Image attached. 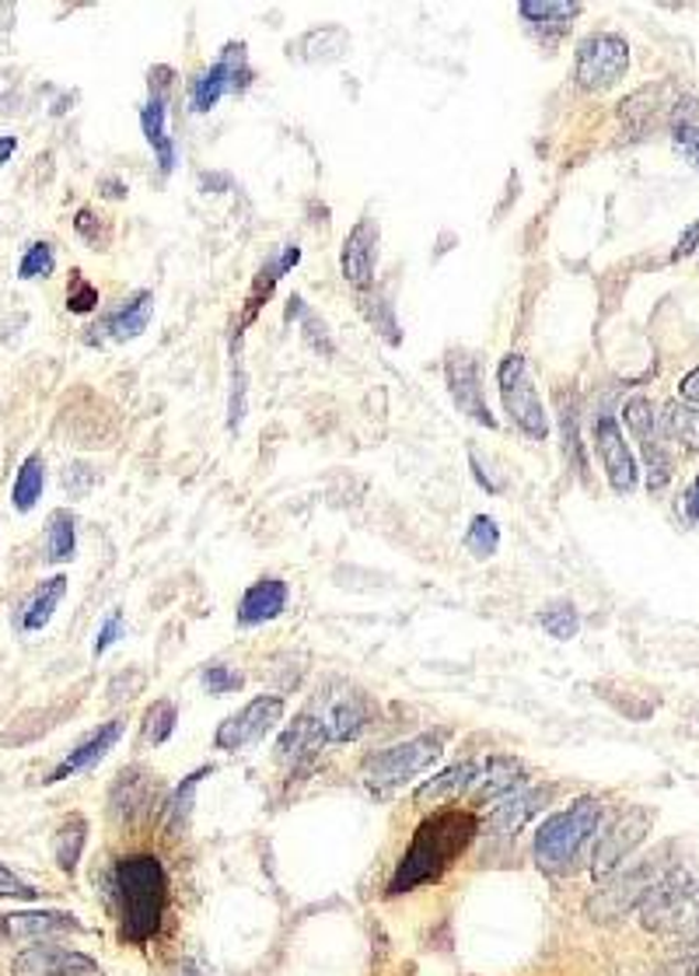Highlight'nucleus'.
<instances>
[{"label": "nucleus", "mask_w": 699, "mask_h": 976, "mask_svg": "<svg viewBox=\"0 0 699 976\" xmlns=\"http://www.w3.org/2000/svg\"><path fill=\"white\" fill-rule=\"evenodd\" d=\"M123 722H109V725H98L85 742H77L64 760H59V767L50 773V781L46 784H56V781H64V777H70V773H81V770H91L95 763H102L106 756L112 752V746L123 739Z\"/></svg>", "instance_id": "nucleus-19"}, {"label": "nucleus", "mask_w": 699, "mask_h": 976, "mask_svg": "<svg viewBox=\"0 0 699 976\" xmlns=\"http://www.w3.org/2000/svg\"><path fill=\"white\" fill-rule=\"evenodd\" d=\"M644 928L665 939L699 942V886L686 875H665L641 907Z\"/></svg>", "instance_id": "nucleus-4"}, {"label": "nucleus", "mask_w": 699, "mask_h": 976, "mask_svg": "<svg viewBox=\"0 0 699 976\" xmlns=\"http://www.w3.org/2000/svg\"><path fill=\"white\" fill-rule=\"evenodd\" d=\"M665 431H668V437H675L678 445H686L689 452H699V406L668 403Z\"/></svg>", "instance_id": "nucleus-34"}, {"label": "nucleus", "mask_w": 699, "mask_h": 976, "mask_svg": "<svg viewBox=\"0 0 699 976\" xmlns=\"http://www.w3.org/2000/svg\"><path fill=\"white\" fill-rule=\"evenodd\" d=\"M284 696H273V693H259L252 696V701L231 714V718H225L221 725H217L214 731V742L217 749L225 752H238L245 746H255L259 739H266V731H273L280 725V718H284Z\"/></svg>", "instance_id": "nucleus-8"}, {"label": "nucleus", "mask_w": 699, "mask_h": 976, "mask_svg": "<svg viewBox=\"0 0 699 976\" xmlns=\"http://www.w3.org/2000/svg\"><path fill=\"white\" fill-rule=\"evenodd\" d=\"M204 777H210V767L193 770L189 777H183V784L175 788V794H172L168 805H165V823H168L172 829H178V826H183V823L189 820L193 799H196V788H199V781H204Z\"/></svg>", "instance_id": "nucleus-35"}, {"label": "nucleus", "mask_w": 699, "mask_h": 976, "mask_svg": "<svg viewBox=\"0 0 699 976\" xmlns=\"http://www.w3.org/2000/svg\"><path fill=\"white\" fill-rule=\"evenodd\" d=\"M543 627L549 637H556V641H574L581 620H577V609L570 603H553L543 609Z\"/></svg>", "instance_id": "nucleus-39"}, {"label": "nucleus", "mask_w": 699, "mask_h": 976, "mask_svg": "<svg viewBox=\"0 0 699 976\" xmlns=\"http://www.w3.org/2000/svg\"><path fill=\"white\" fill-rule=\"evenodd\" d=\"M74 228H77V235H81V238H88L91 246H98V221H95L91 210H77Z\"/></svg>", "instance_id": "nucleus-50"}, {"label": "nucleus", "mask_w": 699, "mask_h": 976, "mask_svg": "<svg viewBox=\"0 0 699 976\" xmlns=\"http://www.w3.org/2000/svg\"><path fill=\"white\" fill-rule=\"evenodd\" d=\"M326 742L329 739H326L323 722H318V714L305 711V714H297V718L284 728V735H280L276 760L287 763L291 770H302V767H308V763L318 760V752L326 749Z\"/></svg>", "instance_id": "nucleus-17"}, {"label": "nucleus", "mask_w": 699, "mask_h": 976, "mask_svg": "<svg viewBox=\"0 0 699 976\" xmlns=\"http://www.w3.org/2000/svg\"><path fill=\"white\" fill-rule=\"evenodd\" d=\"M91 973H98V959L77 948L46 945V942L25 948L14 959V976H91Z\"/></svg>", "instance_id": "nucleus-15"}, {"label": "nucleus", "mask_w": 699, "mask_h": 976, "mask_svg": "<svg viewBox=\"0 0 699 976\" xmlns=\"http://www.w3.org/2000/svg\"><path fill=\"white\" fill-rule=\"evenodd\" d=\"M151 315H154V294L136 291L130 302H123V308L106 318V333L112 340H136L140 333H148Z\"/></svg>", "instance_id": "nucleus-26"}, {"label": "nucleus", "mask_w": 699, "mask_h": 976, "mask_svg": "<svg viewBox=\"0 0 699 976\" xmlns=\"http://www.w3.org/2000/svg\"><path fill=\"white\" fill-rule=\"evenodd\" d=\"M140 127H144L148 144L157 158L162 172L175 169V141L168 137V112H165V82L157 85V91H151L148 106L140 109Z\"/></svg>", "instance_id": "nucleus-22"}, {"label": "nucleus", "mask_w": 699, "mask_h": 976, "mask_svg": "<svg viewBox=\"0 0 699 976\" xmlns=\"http://www.w3.org/2000/svg\"><path fill=\"white\" fill-rule=\"evenodd\" d=\"M14 148H18L14 137H0V165H8V158L14 154Z\"/></svg>", "instance_id": "nucleus-55"}, {"label": "nucleus", "mask_w": 699, "mask_h": 976, "mask_svg": "<svg viewBox=\"0 0 699 976\" xmlns=\"http://www.w3.org/2000/svg\"><path fill=\"white\" fill-rule=\"evenodd\" d=\"M252 82V71H249V53H245V43H228L221 50V56H217V64L210 71H204L193 82V95L189 102L196 112H210L217 102H221L225 95L231 91H245Z\"/></svg>", "instance_id": "nucleus-10"}, {"label": "nucleus", "mask_w": 699, "mask_h": 976, "mask_svg": "<svg viewBox=\"0 0 699 976\" xmlns=\"http://www.w3.org/2000/svg\"><path fill=\"white\" fill-rule=\"evenodd\" d=\"M696 246H699V221H696V228H692V231L682 238V242H678V249H675V259H678V256H689Z\"/></svg>", "instance_id": "nucleus-53"}, {"label": "nucleus", "mask_w": 699, "mask_h": 976, "mask_svg": "<svg viewBox=\"0 0 699 976\" xmlns=\"http://www.w3.org/2000/svg\"><path fill=\"white\" fill-rule=\"evenodd\" d=\"M469 466H472V473H476V480H479V487H483V490H490V494H496V490H501V484H496V480H493V476H490V473H487L483 466H479V459H476V455H469Z\"/></svg>", "instance_id": "nucleus-52"}, {"label": "nucleus", "mask_w": 699, "mask_h": 976, "mask_svg": "<svg viewBox=\"0 0 699 976\" xmlns=\"http://www.w3.org/2000/svg\"><path fill=\"white\" fill-rule=\"evenodd\" d=\"M116 900H119V931L130 945H148L162 931L168 910V871L154 854H133L116 865Z\"/></svg>", "instance_id": "nucleus-2"}, {"label": "nucleus", "mask_w": 699, "mask_h": 976, "mask_svg": "<svg viewBox=\"0 0 699 976\" xmlns=\"http://www.w3.org/2000/svg\"><path fill=\"white\" fill-rule=\"evenodd\" d=\"M445 752V739L441 735H416V739L409 742H398L392 749H382V752H371L364 760V781L371 791H392V788H403L406 781H413L416 773H424L437 756Z\"/></svg>", "instance_id": "nucleus-5"}, {"label": "nucleus", "mask_w": 699, "mask_h": 976, "mask_svg": "<svg viewBox=\"0 0 699 976\" xmlns=\"http://www.w3.org/2000/svg\"><path fill=\"white\" fill-rule=\"evenodd\" d=\"M364 312H368V318H371V326L385 336V344H392V347H398V340H403V336H398V323H395V315H392V305L385 302V297H364Z\"/></svg>", "instance_id": "nucleus-43"}, {"label": "nucleus", "mask_w": 699, "mask_h": 976, "mask_svg": "<svg viewBox=\"0 0 699 976\" xmlns=\"http://www.w3.org/2000/svg\"><path fill=\"white\" fill-rule=\"evenodd\" d=\"M630 71V46L623 35H591L577 50V85L585 91H605Z\"/></svg>", "instance_id": "nucleus-9"}, {"label": "nucleus", "mask_w": 699, "mask_h": 976, "mask_svg": "<svg viewBox=\"0 0 699 976\" xmlns=\"http://www.w3.org/2000/svg\"><path fill=\"white\" fill-rule=\"evenodd\" d=\"M466 546L479 556V561H487V556H493L496 550H501V529H496V522L490 514H476L472 525L466 532Z\"/></svg>", "instance_id": "nucleus-36"}, {"label": "nucleus", "mask_w": 699, "mask_h": 976, "mask_svg": "<svg viewBox=\"0 0 699 976\" xmlns=\"http://www.w3.org/2000/svg\"><path fill=\"white\" fill-rule=\"evenodd\" d=\"M43 487H46V459L39 452H32L29 459L18 466V476H14V487H11V505L14 511L29 514L35 508V501L43 497Z\"/></svg>", "instance_id": "nucleus-29"}, {"label": "nucleus", "mask_w": 699, "mask_h": 976, "mask_svg": "<svg viewBox=\"0 0 699 976\" xmlns=\"http://www.w3.org/2000/svg\"><path fill=\"white\" fill-rule=\"evenodd\" d=\"M602 823V802L581 799L564 812L546 815V823L535 833V865L543 871H570L574 861L581 858L585 844L594 836Z\"/></svg>", "instance_id": "nucleus-3"}, {"label": "nucleus", "mask_w": 699, "mask_h": 976, "mask_svg": "<svg viewBox=\"0 0 699 976\" xmlns=\"http://www.w3.org/2000/svg\"><path fill=\"white\" fill-rule=\"evenodd\" d=\"M287 318H297V323H302V333H305V344L315 350V354H323V357H332L336 354V347H332V336H329V329H326V323L323 318H318L308 305H305V297H291V308H287Z\"/></svg>", "instance_id": "nucleus-33"}, {"label": "nucleus", "mask_w": 699, "mask_h": 976, "mask_svg": "<svg viewBox=\"0 0 699 976\" xmlns=\"http://www.w3.org/2000/svg\"><path fill=\"white\" fill-rule=\"evenodd\" d=\"M686 511H689V518H696V522H699V476H696V484L686 494Z\"/></svg>", "instance_id": "nucleus-54"}, {"label": "nucleus", "mask_w": 699, "mask_h": 976, "mask_svg": "<svg viewBox=\"0 0 699 976\" xmlns=\"http://www.w3.org/2000/svg\"><path fill=\"white\" fill-rule=\"evenodd\" d=\"M326 711L318 714V722L326 728L329 742H353L361 739V731L371 722V701L364 693H357L350 686H339V693L323 696Z\"/></svg>", "instance_id": "nucleus-14"}, {"label": "nucleus", "mask_w": 699, "mask_h": 976, "mask_svg": "<svg viewBox=\"0 0 699 976\" xmlns=\"http://www.w3.org/2000/svg\"><path fill=\"white\" fill-rule=\"evenodd\" d=\"M549 788H528V784H517L507 799L493 809V815H490V826L496 829V833H517L522 829L535 812H543L546 809V802H549Z\"/></svg>", "instance_id": "nucleus-21"}, {"label": "nucleus", "mask_w": 699, "mask_h": 976, "mask_svg": "<svg viewBox=\"0 0 699 976\" xmlns=\"http://www.w3.org/2000/svg\"><path fill=\"white\" fill-rule=\"evenodd\" d=\"M654 826V812L651 809H626L619 820L605 829L602 844H598L594 850V865L591 871L598 875V879H612V875L619 871V865H623L630 854L644 844V836L651 833Z\"/></svg>", "instance_id": "nucleus-11"}, {"label": "nucleus", "mask_w": 699, "mask_h": 976, "mask_svg": "<svg viewBox=\"0 0 699 976\" xmlns=\"http://www.w3.org/2000/svg\"><path fill=\"white\" fill-rule=\"evenodd\" d=\"M517 11H522V18L535 29L564 32L574 18L581 14V4H567V0H522Z\"/></svg>", "instance_id": "nucleus-31"}, {"label": "nucleus", "mask_w": 699, "mask_h": 976, "mask_svg": "<svg viewBox=\"0 0 699 976\" xmlns=\"http://www.w3.org/2000/svg\"><path fill=\"white\" fill-rule=\"evenodd\" d=\"M77 553V518L67 508H56L46 522V561L67 564Z\"/></svg>", "instance_id": "nucleus-30"}, {"label": "nucleus", "mask_w": 699, "mask_h": 976, "mask_svg": "<svg viewBox=\"0 0 699 976\" xmlns=\"http://www.w3.org/2000/svg\"><path fill=\"white\" fill-rule=\"evenodd\" d=\"M623 424L630 427V434L636 437V442H647V437H654L657 416H654L651 400H644V395H636V400H630V403L623 406Z\"/></svg>", "instance_id": "nucleus-41"}, {"label": "nucleus", "mask_w": 699, "mask_h": 976, "mask_svg": "<svg viewBox=\"0 0 699 976\" xmlns=\"http://www.w3.org/2000/svg\"><path fill=\"white\" fill-rule=\"evenodd\" d=\"M119 637H123V612H109V620L102 623V630H98V637H95V659L98 654H106Z\"/></svg>", "instance_id": "nucleus-47"}, {"label": "nucleus", "mask_w": 699, "mask_h": 976, "mask_svg": "<svg viewBox=\"0 0 699 976\" xmlns=\"http://www.w3.org/2000/svg\"><path fill=\"white\" fill-rule=\"evenodd\" d=\"M297 259H302V249H297L294 242L291 246H284V252H280V259H270V263L255 273V284H252V291H249V297H245V318H242V329L252 323L255 318V312L263 308V302L273 294V288H276V281L284 273H291L294 267H297Z\"/></svg>", "instance_id": "nucleus-27"}, {"label": "nucleus", "mask_w": 699, "mask_h": 976, "mask_svg": "<svg viewBox=\"0 0 699 976\" xmlns=\"http://www.w3.org/2000/svg\"><path fill=\"white\" fill-rule=\"evenodd\" d=\"M85 841H88V823H85V815H70V820H67L64 826H59L56 841H53V858H56L59 871H67V875L77 871V861H81Z\"/></svg>", "instance_id": "nucleus-32"}, {"label": "nucleus", "mask_w": 699, "mask_h": 976, "mask_svg": "<svg viewBox=\"0 0 699 976\" xmlns=\"http://www.w3.org/2000/svg\"><path fill=\"white\" fill-rule=\"evenodd\" d=\"M102 186L109 189V196H112V200H119V196H123V186H119V183H112V178H109V183H102Z\"/></svg>", "instance_id": "nucleus-56"}, {"label": "nucleus", "mask_w": 699, "mask_h": 976, "mask_svg": "<svg viewBox=\"0 0 699 976\" xmlns=\"http://www.w3.org/2000/svg\"><path fill=\"white\" fill-rule=\"evenodd\" d=\"M496 389H501V400H504L511 424L522 434H528L532 442H546L549 416H546L543 400H538V389L532 382L528 361L522 354H507L501 361V368H496Z\"/></svg>", "instance_id": "nucleus-6"}, {"label": "nucleus", "mask_w": 699, "mask_h": 976, "mask_svg": "<svg viewBox=\"0 0 699 976\" xmlns=\"http://www.w3.org/2000/svg\"><path fill=\"white\" fill-rule=\"evenodd\" d=\"M644 448V459H647V487L651 490H665L668 480H671V459L665 445L657 442V437H647V442H641Z\"/></svg>", "instance_id": "nucleus-38"}, {"label": "nucleus", "mask_w": 699, "mask_h": 976, "mask_svg": "<svg viewBox=\"0 0 699 976\" xmlns=\"http://www.w3.org/2000/svg\"><path fill=\"white\" fill-rule=\"evenodd\" d=\"M445 378H448V389H451L455 406L462 410L466 416H472L479 427H490L493 431L496 427V416L487 406L483 368H479V357L469 354V350H451L448 361H445Z\"/></svg>", "instance_id": "nucleus-12"}, {"label": "nucleus", "mask_w": 699, "mask_h": 976, "mask_svg": "<svg viewBox=\"0 0 699 976\" xmlns=\"http://www.w3.org/2000/svg\"><path fill=\"white\" fill-rule=\"evenodd\" d=\"M472 777H476V763H455L448 770H441L437 777H430L427 784H419L413 802L419 809H441L445 802H455L462 799V794L472 788Z\"/></svg>", "instance_id": "nucleus-23"}, {"label": "nucleus", "mask_w": 699, "mask_h": 976, "mask_svg": "<svg viewBox=\"0 0 699 976\" xmlns=\"http://www.w3.org/2000/svg\"><path fill=\"white\" fill-rule=\"evenodd\" d=\"M378 242H382V231H378V221H371V217H364V221H357V228L347 235V242H343V259H339V267H343L347 284H353V288H368V284L374 281Z\"/></svg>", "instance_id": "nucleus-18"}, {"label": "nucleus", "mask_w": 699, "mask_h": 976, "mask_svg": "<svg viewBox=\"0 0 699 976\" xmlns=\"http://www.w3.org/2000/svg\"><path fill=\"white\" fill-rule=\"evenodd\" d=\"M242 672L238 669H231V665H221V662H214V665H207L204 669V686L214 693V696H225V693H234V690H242Z\"/></svg>", "instance_id": "nucleus-44"}, {"label": "nucleus", "mask_w": 699, "mask_h": 976, "mask_svg": "<svg viewBox=\"0 0 699 976\" xmlns=\"http://www.w3.org/2000/svg\"><path fill=\"white\" fill-rule=\"evenodd\" d=\"M287 585L280 582V577H263V582H255L245 588L242 603H238V623L242 627H259V623H270L276 620L280 612H284L287 606Z\"/></svg>", "instance_id": "nucleus-20"}, {"label": "nucleus", "mask_w": 699, "mask_h": 976, "mask_svg": "<svg viewBox=\"0 0 699 976\" xmlns=\"http://www.w3.org/2000/svg\"><path fill=\"white\" fill-rule=\"evenodd\" d=\"M0 896H4V900H25V903H32V900H39V889L29 886L25 879H18V875L8 865H0Z\"/></svg>", "instance_id": "nucleus-45"}, {"label": "nucleus", "mask_w": 699, "mask_h": 976, "mask_svg": "<svg viewBox=\"0 0 699 976\" xmlns=\"http://www.w3.org/2000/svg\"><path fill=\"white\" fill-rule=\"evenodd\" d=\"M154 791H157V781L151 773H144L140 767L123 770L116 777V788H112V812H119V815L148 812L154 805Z\"/></svg>", "instance_id": "nucleus-25"}, {"label": "nucleus", "mask_w": 699, "mask_h": 976, "mask_svg": "<svg viewBox=\"0 0 699 976\" xmlns=\"http://www.w3.org/2000/svg\"><path fill=\"white\" fill-rule=\"evenodd\" d=\"M675 151H678V154H686L689 162L699 169V127H682V130H675Z\"/></svg>", "instance_id": "nucleus-49"}, {"label": "nucleus", "mask_w": 699, "mask_h": 976, "mask_svg": "<svg viewBox=\"0 0 699 976\" xmlns=\"http://www.w3.org/2000/svg\"><path fill=\"white\" fill-rule=\"evenodd\" d=\"M64 595H67V577L64 574H56V577H50V582L39 585L35 595L29 599V606H25V612H22V630L25 633L43 630L53 620L56 606L64 603Z\"/></svg>", "instance_id": "nucleus-28"}, {"label": "nucleus", "mask_w": 699, "mask_h": 976, "mask_svg": "<svg viewBox=\"0 0 699 976\" xmlns=\"http://www.w3.org/2000/svg\"><path fill=\"white\" fill-rule=\"evenodd\" d=\"M678 392H682V400H686L689 406H699V368H696L692 375L682 378V386H678Z\"/></svg>", "instance_id": "nucleus-51"}, {"label": "nucleus", "mask_w": 699, "mask_h": 976, "mask_svg": "<svg viewBox=\"0 0 699 976\" xmlns=\"http://www.w3.org/2000/svg\"><path fill=\"white\" fill-rule=\"evenodd\" d=\"M594 442H598V455H602V466H605L612 490L615 494H633L636 484H641V469H636V459H633L623 431H619V424H615V416H609V413L598 416Z\"/></svg>", "instance_id": "nucleus-13"}, {"label": "nucleus", "mask_w": 699, "mask_h": 976, "mask_svg": "<svg viewBox=\"0 0 699 976\" xmlns=\"http://www.w3.org/2000/svg\"><path fill=\"white\" fill-rule=\"evenodd\" d=\"M91 484H95V473L85 466V463H74V466H67V476H64V487L74 494V497H81V494H88L91 490Z\"/></svg>", "instance_id": "nucleus-48"}, {"label": "nucleus", "mask_w": 699, "mask_h": 976, "mask_svg": "<svg viewBox=\"0 0 699 976\" xmlns=\"http://www.w3.org/2000/svg\"><path fill=\"white\" fill-rule=\"evenodd\" d=\"M665 879V871L657 868L654 861L636 865L633 871H623L609 879L602 889H598L588 900V913L594 921H619L626 918L630 910H641L644 900L654 892V886Z\"/></svg>", "instance_id": "nucleus-7"}, {"label": "nucleus", "mask_w": 699, "mask_h": 976, "mask_svg": "<svg viewBox=\"0 0 699 976\" xmlns=\"http://www.w3.org/2000/svg\"><path fill=\"white\" fill-rule=\"evenodd\" d=\"M522 760H514V756H490L483 770H476L472 777V788L479 802L487 799H501V794H511L517 784H522Z\"/></svg>", "instance_id": "nucleus-24"}, {"label": "nucleus", "mask_w": 699, "mask_h": 976, "mask_svg": "<svg viewBox=\"0 0 699 976\" xmlns=\"http://www.w3.org/2000/svg\"><path fill=\"white\" fill-rule=\"evenodd\" d=\"M8 942H46L56 934H85V924L64 910H18L0 921Z\"/></svg>", "instance_id": "nucleus-16"}, {"label": "nucleus", "mask_w": 699, "mask_h": 976, "mask_svg": "<svg viewBox=\"0 0 699 976\" xmlns=\"http://www.w3.org/2000/svg\"><path fill=\"white\" fill-rule=\"evenodd\" d=\"M53 270H56V256L50 242H32L22 256V263H18V276H22V281H39V276H50Z\"/></svg>", "instance_id": "nucleus-40"}, {"label": "nucleus", "mask_w": 699, "mask_h": 976, "mask_svg": "<svg viewBox=\"0 0 699 976\" xmlns=\"http://www.w3.org/2000/svg\"><path fill=\"white\" fill-rule=\"evenodd\" d=\"M476 826H479L476 815L462 812V809H441V812H434L430 820L419 823V829L413 833L409 850L403 854V861H398L392 882H389V896H403V892H413L416 886L441 879V875L469 850Z\"/></svg>", "instance_id": "nucleus-1"}, {"label": "nucleus", "mask_w": 699, "mask_h": 976, "mask_svg": "<svg viewBox=\"0 0 699 976\" xmlns=\"http://www.w3.org/2000/svg\"><path fill=\"white\" fill-rule=\"evenodd\" d=\"M175 704H168V701H154L151 707H148V714H144V742H151V746H162L168 735L175 731Z\"/></svg>", "instance_id": "nucleus-37"}, {"label": "nucleus", "mask_w": 699, "mask_h": 976, "mask_svg": "<svg viewBox=\"0 0 699 976\" xmlns=\"http://www.w3.org/2000/svg\"><path fill=\"white\" fill-rule=\"evenodd\" d=\"M67 308L74 315H88L98 308V288L88 281V276L81 270L70 273V288H67Z\"/></svg>", "instance_id": "nucleus-42"}, {"label": "nucleus", "mask_w": 699, "mask_h": 976, "mask_svg": "<svg viewBox=\"0 0 699 976\" xmlns=\"http://www.w3.org/2000/svg\"><path fill=\"white\" fill-rule=\"evenodd\" d=\"M238 361V357H234ZM245 416V371H242V361L234 365V389H231V403H228V424L231 431H238V424H242Z\"/></svg>", "instance_id": "nucleus-46"}]
</instances>
